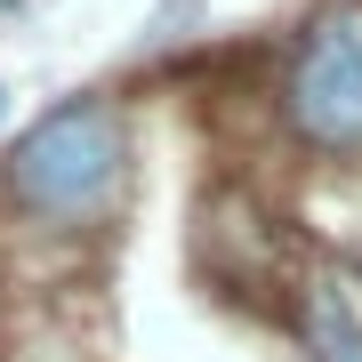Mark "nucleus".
<instances>
[{
    "instance_id": "7ed1b4c3",
    "label": "nucleus",
    "mask_w": 362,
    "mask_h": 362,
    "mask_svg": "<svg viewBox=\"0 0 362 362\" xmlns=\"http://www.w3.org/2000/svg\"><path fill=\"white\" fill-rule=\"evenodd\" d=\"M298 338H306V362H362V306L346 282H314L306 306H298Z\"/></svg>"
},
{
    "instance_id": "f257e3e1",
    "label": "nucleus",
    "mask_w": 362,
    "mask_h": 362,
    "mask_svg": "<svg viewBox=\"0 0 362 362\" xmlns=\"http://www.w3.org/2000/svg\"><path fill=\"white\" fill-rule=\"evenodd\" d=\"M0 194L40 233H89L129 194V129L105 97H57L0 161Z\"/></svg>"
},
{
    "instance_id": "20e7f679",
    "label": "nucleus",
    "mask_w": 362,
    "mask_h": 362,
    "mask_svg": "<svg viewBox=\"0 0 362 362\" xmlns=\"http://www.w3.org/2000/svg\"><path fill=\"white\" fill-rule=\"evenodd\" d=\"M0 121H8V89H0Z\"/></svg>"
},
{
    "instance_id": "f03ea898",
    "label": "nucleus",
    "mask_w": 362,
    "mask_h": 362,
    "mask_svg": "<svg viewBox=\"0 0 362 362\" xmlns=\"http://www.w3.org/2000/svg\"><path fill=\"white\" fill-rule=\"evenodd\" d=\"M282 121L314 153H362V16H314L290 49Z\"/></svg>"
},
{
    "instance_id": "39448f33",
    "label": "nucleus",
    "mask_w": 362,
    "mask_h": 362,
    "mask_svg": "<svg viewBox=\"0 0 362 362\" xmlns=\"http://www.w3.org/2000/svg\"><path fill=\"white\" fill-rule=\"evenodd\" d=\"M0 8H25V0H0Z\"/></svg>"
}]
</instances>
